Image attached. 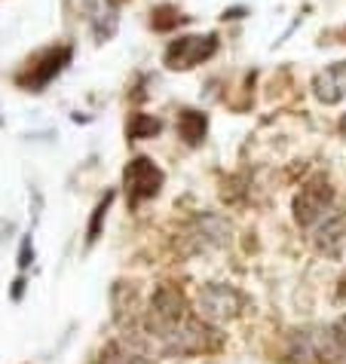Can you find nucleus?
Wrapping results in <instances>:
<instances>
[{
    "mask_svg": "<svg viewBox=\"0 0 346 364\" xmlns=\"http://www.w3.org/2000/svg\"><path fill=\"white\" fill-rule=\"evenodd\" d=\"M110 199H114V196H105V199H101L98 202V208H95V215H93V224H89V242H95L98 239V230H101V220H105V215H108V205H110Z\"/></svg>",
    "mask_w": 346,
    "mask_h": 364,
    "instance_id": "obj_12",
    "label": "nucleus"
},
{
    "mask_svg": "<svg viewBox=\"0 0 346 364\" xmlns=\"http://www.w3.org/2000/svg\"><path fill=\"white\" fill-rule=\"evenodd\" d=\"M315 98L325 101V105H337L346 98V62H337L331 68H325L319 77L313 80Z\"/></svg>",
    "mask_w": 346,
    "mask_h": 364,
    "instance_id": "obj_7",
    "label": "nucleus"
},
{
    "mask_svg": "<svg viewBox=\"0 0 346 364\" xmlns=\"http://www.w3.org/2000/svg\"><path fill=\"white\" fill-rule=\"evenodd\" d=\"M331 202H334L331 184L325 178H313L310 184L300 187L298 199H294V218H298L300 227H313V224H319V220L328 215Z\"/></svg>",
    "mask_w": 346,
    "mask_h": 364,
    "instance_id": "obj_4",
    "label": "nucleus"
},
{
    "mask_svg": "<svg viewBox=\"0 0 346 364\" xmlns=\"http://www.w3.org/2000/svg\"><path fill=\"white\" fill-rule=\"evenodd\" d=\"M242 309V297L227 285H206L199 294V316L209 321L236 318Z\"/></svg>",
    "mask_w": 346,
    "mask_h": 364,
    "instance_id": "obj_6",
    "label": "nucleus"
},
{
    "mask_svg": "<svg viewBox=\"0 0 346 364\" xmlns=\"http://www.w3.org/2000/svg\"><path fill=\"white\" fill-rule=\"evenodd\" d=\"M147 331L169 352H202L215 346V331L190 316L184 294L172 285H162L147 309Z\"/></svg>",
    "mask_w": 346,
    "mask_h": 364,
    "instance_id": "obj_1",
    "label": "nucleus"
},
{
    "mask_svg": "<svg viewBox=\"0 0 346 364\" xmlns=\"http://www.w3.org/2000/svg\"><path fill=\"white\" fill-rule=\"evenodd\" d=\"M206 129H209V117L199 114V110H181L178 117V132L187 144H199L206 138Z\"/></svg>",
    "mask_w": 346,
    "mask_h": 364,
    "instance_id": "obj_8",
    "label": "nucleus"
},
{
    "mask_svg": "<svg viewBox=\"0 0 346 364\" xmlns=\"http://www.w3.org/2000/svg\"><path fill=\"white\" fill-rule=\"evenodd\" d=\"M162 181H166V175H162V168L154 163V159H147V156L129 159V166L123 171V187H126L129 205H138V202H145V199H154L159 193Z\"/></svg>",
    "mask_w": 346,
    "mask_h": 364,
    "instance_id": "obj_2",
    "label": "nucleus"
},
{
    "mask_svg": "<svg viewBox=\"0 0 346 364\" xmlns=\"http://www.w3.org/2000/svg\"><path fill=\"white\" fill-rule=\"evenodd\" d=\"M70 58V49L68 46H58V49H46L43 55H37L31 65H28L25 74H19V86L31 89V92H40L49 80H56L62 74V68L68 65Z\"/></svg>",
    "mask_w": 346,
    "mask_h": 364,
    "instance_id": "obj_5",
    "label": "nucleus"
},
{
    "mask_svg": "<svg viewBox=\"0 0 346 364\" xmlns=\"http://www.w3.org/2000/svg\"><path fill=\"white\" fill-rule=\"evenodd\" d=\"M162 129V123L157 117H147V114H135L129 123V138H154Z\"/></svg>",
    "mask_w": 346,
    "mask_h": 364,
    "instance_id": "obj_9",
    "label": "nucleus"
},
{
    "mask_svg": "<svg viewBox=\"0 0 346 364\" xmlns=\"http://www.w3.org/2000/svg\"><path fill=\"white\" fill-rule=\"evenodd\" d=\"M343 132H346V119H343Z\"/></svg>",
    "mask_w": 346,
    "mask_h": 364,
    "instance_id": "obj_13",
    "label": "nucleus"
},
{
    "mask_svg": "<svg viewBox=\"0 0 346 364\" xmlns=\"http://www.w3.org/2000/svg\"><path fill=\"white\" fill-rule=\"evenodd\" d=\"M218 53V37L215 34H193L172 40L166 49V68L172 70H190L202 62H209Z\"/></svg>",
    "mask_w": 346,
    "mask_h": 364,
    "instance_id": "obj_3",
    "label": "nucleus"
},
{
    "mask_svg": "<svg viewBox=\"0 0 346 364\" xmlns=\"http://www.w3.org/2000/svg\"><path fill=\"white\" fill-rule=\"evenodd\" d=\"M98 364H138V361H135V355H132L126 346L110 343V346H105V352L98 355Z\"/></svg>",
    "mask_w": 346,
    "mask_h": 364,
    "instance_id": "obj_11",
    "label": "nucleus"
},
{
    "mask_svg": "<svg viewBox=\"0 0 346 364\" xmlns=\"http://www.w3.org/2000/svg\"><path fill=\"white\" fill-rule=\"evenodd\" d=\"M154 28L157 31H172V28H178V25H184L187 22V16H181L175 6H157L154 9Z\"/></svg>",
    "mask_w": 346,
    "mask_h": 364,
    "instance_id": "obj_10",
    "label": "nucleus"
}]
</instances>
